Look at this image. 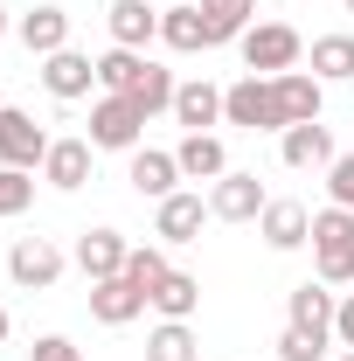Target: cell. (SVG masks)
<instances>
[{"instance_id":"1","label":"cell","mask_w":354,"mask_h":361,"mask_svg":"<svg viewBox=\"0 0 354 361\" xmlns=\"http://www.w3.org/2000/svg\"><path fill=\"white\" fill-rule=\"evenodd\" d=\"M312 271L319 285H354V209H319L312 216Z\"/></svg>"},{"instance_id":"2","label":"cell","mask_w":354,"mask_h":361,"mask_svg":"<svg viewBox=\"0 0 354 361\" xmlns=\"http://www.w3.org/2000/svg\"><path fill=\"white\" fill-rule=\"evenodd\" d=\"M236 49H243V70H250V77H285V70H299L306 35H299L292 21H250Z\"/></svg>"},{"instance_id":"3","label":"cell","mask_w":354,"mask_h":361,"mask_svg":"<svg viewBox=\"0 0 354 361\" xmlns=\"http://www.w3.org/2000/svg\"><path fill=\"white\" fill-rule=\"evenodd\" d=\"M222 126L285 133V111H278V84H271V77H243V84H229V90H222Z\"/></svg>"},{"instance_id":"4","label":"cell","mask_w":354,"mask_h":361,"mask_svg":"<svg viewBox=\"0 0 354 361\" xmlns=\"http://www.w3.org/2000/svg\"><path fill=\"white\" fill-rule=\"evenodd\" d=\"M139 133H146V111H139L133 97L104 90V97L90 104V146H97V153H133Z\"/></svg>"},{"instance_id":"5","label":"cell","mask_w":354,"mask_h":361,"mask_svg":"<svg viewBox=\"0 0 354 361\" xmlns=\"http://www.w3.org/2000/svg\"><path fill=\"white\" fill-rule=\"evenodd\" d=\"M49 146L56 139L28 118V111H14V104H0V167H21V174H35L49 160Z\"/></svg>"},{"instance_id":"6","label":"cell","mask_w":354,"mask_h":361,"mask_svg":"<svg viewBox=\"0 0 354 361\" xmlns=\"http://www.w3.org/2000/svg\"><path fill=\"white\" fill-rule=\"evenodd\" d=\"M264 202L271 195H264L257 174H236V167H229L222 180H209V216H216V223H257Z\"/></svg>"},{"instance_id":"7","label":"cell","mask_w":354,"mask_h":361,"mask_svg":"<svg viewBox=\"0 0 354 361\" xmlns=\"http://www.w3.org/2000/svg\"><path fill=\"white\" fill-rule=\"evenodd\" d=\"M334 313H341V299H334V285H319V278H306V285L285 292V326H299L312 341H334Z\"/></svg>"},{"instance_id":"8","label":"cell","mask_w":354,"mask_h":361,"mask_svg":"<svg viewBox=\"0 0 354 361\" xmlns=\"http://www.w3.org/2000/svg\"><path fill=\"white\" fill-rule=\"evenodd\" d=\"M7 278H14L21 292H49V285L63 278V250H56L49 236H21V243L7 250Z\"/></svg>"},{"instance_id":"9","label":"cell","mask_w":354,"mask_h":361,"mask_svg":"<svg viewBox=\"0 0 354 361\" xmlns=\"http://www.w3.org/2000/svg\"><path fill=\"white\" fill-rule=\"evenodd\" d=\"M146 306H153V299L139 292L126 271H118V278H97V285H90V319H97V326H133Z\"/></svg>"},{"instance_id":"10","label":"cell","mask_w":354,"mask_h":361,"mask_svg":"<svg viewBox=\"0 0 354 361\" xmlns=\"http://www.w3.org/2000/svg\"><path fill=\"white\" fill-rule=\"evenodd\" d=\"M42 84H49V97L77 104V97H90V84H97V56H84V49H56V56H42Z\"/></svg>"},{"instance_id":"11","label":"cell","mask_w":354,"mask_h":361,"mask_svg":"<svg viewBox=\"0 0 354 361\" xmlns=\"http://www.w3.org/2000/svg\"><path fill=\"white\" fill-rule=\"evenodd\" d=\"M126 180H133V195H146V202H167V195H181V160L160 153V146H133Z\"/></svg>"},{"instance_id":"12","label":"cell","mask_w":354,"mask_h":361,"mask_svg":"<svg viewBox=\"0 0 354 361\" xmlns=\"http://www.w3.org/2000/svg\"><path fill=\"white\" fill-rule=\"evenodd\" d=\"M126 257H133V243H126L118 229H84V236H77V271H84L90 285H97V278H118Z\"/></svg>"},{"instance_id":"13","label":"cell","mask_w":354,"mask_h":361,"mask_svg":"<svg viewBox=\"0 0 354 361\" xmlns=\"http://www.w3.org/2000/svg\"><path fill=\"white\" fill-rule=\"evenodd\" d=\"M278 160L285 167H299V174H312V167H334V133L312 118V126H285L278 133Z\"/></svg>"},{"instance_id":"14","label":"cell","mask_w":354,"mask_h":361,"mask_svg":"<svg viewBox=\"0 0 354 361\" xmlns=\"http://www.w3.org/2000/svg\"><path fill=\"white\" fill-rule=\"evenodd\" d=\"M257 236H264L271 250H299V243H312V209L306 202H264Z\"/></svg>"},{"instance_id":"15","label":"cell","mask_w":354,"mask_h":361,"mask_svg":"<svg viewBox=\"0 0 354 361\" xmlns=\"http://www.w3.org/2000/svg\"><path fill=\"white\" fill-rule=\"evenodd\" d=\"M104 28H111V49H146V42H160V14H153V0H111Z\"/></svg>"},{"instance_id":"16","label":"cell","mask_w":354,"mask_h":361,"mask_svg":"<svg viewBox=\"0 0 354 361\" xmlns=\"http://www.w3.org/2000/svg\"><path fill=\"white\" fill-rule=\"evenodd\" d=\"M202 223H209V202L181 188V195H167V202H160L153 236H160V243H195V236H202Z\"/></svg>"},{"instance_id":"17","label":"cell","mask_w":354,"mask_h":361,"mask_svg":"<svg viewBox=\"0 0 354 361\" xmlns=\"http://www.w3.org/2000/svg\"><path fill=\"white\" fill-rule=\"evenodd\" d=\"M14 35H21L28 56H56V49H70V14L42 0V7H28V14L14 21Z\"/></svg>"},{"instance_id":"18","label":"cell","mask_w":354,"mask_h":361,"mask_svg":"<svg viewBox=\"0 0 354 361\" xmlns=\"http://www.w3.org/2000/svg\"><path fill=\"white\" fill-rule=\"evenodd\" d=\"M271 84H278V111H285V126H312V118H319L326 84H319L312 70H285V77H271Z\"/></svg>"},{"instance_id":"19","label":"cell","mask_w":354,"mask_h":361,"mask_svg":"<svg viewBox=\"0 0 354 361\" xmlns=\"http://www.w3.org/2000/svg\"><path fill=\"white\" fill-rule=\"evenodd\" d=\"M90 153H97L90 139H56L49 160H42V180H49V188H63V195H77V188L90 180Z\"/></svg>"},{"instance_id":"20","label":"cell","mask_w":354,"mask_h":361,"mask_svg":"<svg viewBox=\"0 0 354 361\" xmlns=\"http://www.w3.org/2000/svg\"><path fill=\"white\" fill-rule=\"evenodd\" d=\"M160 42H167V49H181V56H195V49H216L202 0H195V7H160Z\"/></svg>"},{"instance_id":"21","label":"cell","mask_w":354,"mask_h":361,"mask_svg":"<svg viewBox=\"0 0 354 361\" xmlns=\"http://www.w3.org/2000/svg\"><path fill=\"white\" fill-rule=\"evenodd\" d=\"M174 160H181V180H222L229 174V153H222L216 133H188L174 146Z\"/></svg>"},{"instance_id":"22","label":"cell","mask_w":354,"mask_h":361,"mask_svg":"<svg viewBox=\"0 0 354 361\" xmlns=\"http://www.w3.org/2000/svg\"><path fill=\"white\" fill-rule=\"evenodd\" d=\"M174 118L188 126V133H209V126H222V90L209 84V77L181 84V90H174Z\"/></svg>"},{"instance_id":"23","label":"cell","mask_w":354,"mask_h":361,"mask_svg":"<svg viewBox=\"0 0 354 361\" xmlns=\"http://www.w3.org/2000/svg\"><path fill=\"white\" fill-rule=\"evenodd\" d=\"M153 313L160 319H195L202 313V278H195V271H167L160 292H153Z\"/></svg>"},{"instance_id":"24","label":"cell","mask_w":354,"mask_h":361,"mask_svg":"<svg viewBox=\"0 0 354 361\" xmlns=\"http://www.w3.org/2000/svg\"><path fill=\"white\" fill-rule=\"evenodd\" d=\"M312 77L319 84H348L354 77V35H312Z\"/></svg>"},{"instance_id":"25","label":"cell","mask_w":354,"mask_h":361,"mask_svg":"<svg viewBox=\"0 0 354 361\" xmlns=\"http://www.w3.org/2000/svg\"><path fill=\"white\" fill-rule=\"evenodd\" d=\"M195 355H202V341H195L188 319H160L146 334V361H195Z\"/></svg>"},{"instance_id":"26","label":"cell","mask_w":354,"mask_h":361,"mask_svg":"<svg viewBox=\"0 0 354 361\" xmlns=\"http://www.w3.org/2000/svg\"><path fill=\"white\" fill-rule=\"evenodd\" d=\"M202 14H209V35H216V42H243L257 0H202Z\"/></svg>"},{"instance_id":"27","label":"cell","mask_w":354,"mask_h":361,"mask_svg":"<svg viewBox=\"0 0 354 361\" xmlns=\"http://www.w3.org/2000/svg\"><path fill=\"white\" fill-rule=\"evenodd\" d=\"M139 70H146V56H139V49H104V56H97V84L118 90V97H133Z\"/></svg>"},{"instance_id":"28","label":"cell","mask_w":354,"mask_h":361,"mask_svg":"<svg viewBox=\"0 0 354 361\" xmlns=\"http://www.w3.org/2000/svg\"><path fill=\"white\" fill-rule=\"evenodd\" d=\"M174 70H160V63H146V70H139V84H133V104L139 111H146V118H153V111H174Z\"/></svg>"},{"instance_id":"29","label":"cell","mask_w":354,"mask_h":361,"mask_svg":"<svg viewBox=\"0 0 354 361\" xmlns=\"http://www.w3.org/2000/svg\"><path fill=\"white\" fill-rule=\"evenodd\" d=\"M167 243H133V257H126V278H133L139 292H146V299H153V292H160V278H167Z\"/></svg>"},{"instance_id":"30","label":"cell","mask_w":354,"mask_h":361,"mask_svg":"<svg viewBox=\"0 0 354 361\" xmlns=\"http://www.w3.org/2000/svg\"><path fill=\"white\" fill-rule=\"evenodd\" d=\"M35 202V174H21V167H0V223L7 216H21Z\"/></svg>"},{"instance_id":"31","label":"cell","mask_w":354,"mask_h":361,"mask_svg":"<svg viewBox=\"0 0 354 361\" xmlns=\"http://www.w3.org/2000/svg\"><path fill=\"white\" fill-rule=\"evenodd\" d=\"M326 348H334V341H312V334H299V326L278 334V361H326Z\"/></svg>"},{"instance_id":"32","label":"cell","mask_w":354,"mask_h":361,"mask_svg":"<svg viewBox=\"0 0 354 361\" xmlns=\"http://www.w3.org/2000/svg\"><path fill=\"white\" fill-rule=\"evenodd\" d=\"M326 195H334V209H354V153H334V167H326Z\"/></svg>"},{"instance_id":"33","label":"cell","mask_w":354,"mask_h":361,"mask_svg":"<svg viewBox=\"0 0 354 361\" xmlns=\"http://www.w3.org/2000/svg\"><path fill=\"white\" fill-rule=\"evenodd\" d=\"M28 361H84V348H77V341H63V334H42V341L28 348Z\"/></svg>"},{"instance_id":"34","label":"cell","mask_w":354,"mask_h":361,"mask_svg":"<svg viewBox=\"0 0 354 361\" xmlns=\"http://www.w3.org/2000/svg\"><path fill=\"white\" fill-rule=\"evenodd\" d=\"M334 341H341V348H354V292L341 299V313H334Z\"/></svg>"},{"instance_id":"35","label":"cell","mask_w":354,"mask_h":361,"mask_svg":"<svg viewBox=\"0 0 354 361\" xmlns=\"http://www.w3.org/2000/svg\"><path fill=\"white\" fill-rule=\"evenodd\" d=\"M7 28H14V21H7V7H0V42H7Z\"/></svg>"},{"instance_id":"36","label":"cell","mask_w":354,"mask_h":361,"mask_svg":"<svg viewBox=\"0 0 354 361\" xmlns=\"http://www.w3.org/2000/svg\"><path fill=\"white\" fill-rule=\"evenodd\" d=\"M0 341H7V306H0Z\"/></svg>"},{"instance_id":"37","label":"cell","mask_w":354,"mask_h":361,"mask_svg":"<svg viewBox=\"0 0 354 361\" xmlns=\"http://www.w3.org/2000/svg\"><path fill=\"white\" fill-rule=\"evenodd\" d=\"M326 361H354V355H326Z\"/></svg>"},{"instance_id":"38","label":"cell","mask_w":354,"mask_h":361,"mask_svg":"<svg viewBox=\"0 0 354 361\" xmlns=\"http://www.w3.org/2000/svg\"><path fill=\"white\" fill-rule=\"evenodd\" d=\"M341 7H348V14H354V0H341Z\"/></svg>"}]
</instances>
